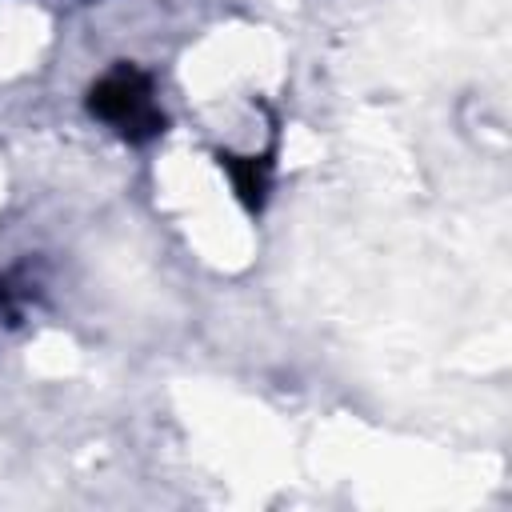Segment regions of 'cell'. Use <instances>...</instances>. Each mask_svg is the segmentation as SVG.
Listing matches in <instances>:
<instances>
[{"instance_id":"cell-1","label":"cell","mask_w":512,"mask_h":512,"mask_svg":"<svg viewBox=\"0 0 512 512\" xmlns=\"http://www.w3.org/2000/svg\"><path fill=\"white\" fill-rule=\"evenodd\" d=\"M88 108L100 120H108L116 132H124L128 140H148V136H156L164 128V116L152 104L148 76L136 72V68H128V64L116 68V72H108L100 84H92Z\"/></svg>"},{"instance_id":"cell-2","label":"cell","mask_w":512,"mask_h":512,"mask_svg":"<svg viewBox=\"0 0 512 512\" xmlns=\"http://www.w3.org/2000/svg\"><path fill=\"white\" fill-rule=\"evenodd\" d=\"M224 160V168L232 172V180H236V192L244 196V204H260V196H264V168H256V164H236V156H220Z\"/></svg>"}]
</instances>
